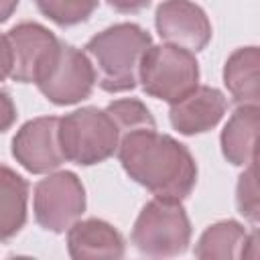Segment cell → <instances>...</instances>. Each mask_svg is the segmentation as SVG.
Segmentation results:
<instances>
[{"mask_svg": "<svg viewBox=\"0 0 260 260\" xmlns=\"http://www.w3.org/2000/svg\"><path fill=\"white\" fill-rule=\"evenodd\" d=\"M32 211L43 230L55 234L69 230L85 211V189L79 177L71 171H59L41 179L35 187Z\"/></svg>", "mask_w": 260, "mask_h": 260, "instance_id": "8992f818", "label": "cell"}, {"mask_svg": "<svg viewBox=\"0 0 260 260\" xmlns=\"http://www.w3.org/2000/svg\"><path fill=\"white\" fill-rule=\"evenodd\" d=\"M138 81L144 93L175 104L199 85V63L187 49L150 45L140 61Z\"/></svg>", "mask_w": 260, "mask_h": 260, "instance_id": "5b68a950", "label": "cell"}, {"mask_svg": "<svg viewBox=\"0 0 260 260\" xmlns=\"http://www.w3.org/2000/svg\"><path fill=\"white\" fill-rule=\"evenodd\" d=\"M258 106H238L221 132V152L228 162L248 167L256 158Z\"/></svg>", "mask_w": 260, "mask_h": 260, "instance_id": "4fadbf2b", "label": "cell"}, {"mask_svg": "<svg viewBox=\"0 0 260 260\" xmlns=\"http://www.w3.org/2000/svg\"><path fill=\"white\" fill-rule=\"evenodd\" d=\"M16 6H18V0H0V22L8 20L16 10Z\"/></svg>", "mask_w": 260, "mask_h": 260, "instance_id": "603a6c76", "label": "cell"}, {"mask_svg": "<svg viewBox=\"0 0 260 260\" xmlns=\"http://www.w3.org/2000/svg\"><path fill=\"white\" fill-rule=\"evenodd\" d=\"M238 209L244 217H248L254 225L258 221V183H256V167L250 162L246 171L240 175L238 189H236Z\"/></svg>", "mask_w": 260, "mask_h": 260, "instance_id": "d6986e66", "label": "cell"}, {"mask_svg": "<svg viewBox=\"0 0 260 260\" xmlns=\"http://www.w3.org/2000/svg\"><path fill=\"white\" fill-rule=\"evenodd\" d=\"M248 248H256V232L248 234L242 223L234 219H225L209 225L201 234L195 246V256L238 260L248 256Z\"/></svg>", "mask_w": 260, "mask_h": 260, "instance_id": "5bb4252c", "label": "cell"}, {"mask_svg": "<svg viewBox=\"0 0 260 260\" xmlns=\"http://www.w3.org/2000/svg\"><path fill=\"white\" fill-rule=\"evenodd\" d=\"M16 120V108L8 91L0 89V132H6Z\"/></svg>", "mask_w": 260, "mask_h": 260, "instance_id": "ffe728a7", "label": "cell"}, {"mask_svg": "<svg viewBox=\"0 0 260 260\" xmlns=\"http://www.w3.org/2000/svg\"><path fill=\"white\" fill-rule=\"evenodd\" d=\"M154 24L169 45L197 53L211 41V22L201 6L191 0H165L158 4Z\"/></svg>", "mask_w": 260, "mask_h": 260, "instance_id": "30bf717a", "label": "cell"}, {"mask_svg": "<svg viewBox=\"0 0 260 260\" xmlns=\"http://www.w3.org/2000/svg\"><path fill=\"white\" fill-rule=\"evenodd\" d=\"M191 223L181 201L154 197L138 213L132 228V244L150 258H171L187 250Z\"/></svg>", "mask_w": 260, "mask_h": 260, "instance_id": "277c9868", "label": "cell"}, {"mask_svg": "<svg viewBox=\"0 0 260 260\" xmlns=\"http://www.w3.org/2000/svg\"><path fill=\"white\" fill-rule=\"evenodd\" d=\"M150 45L152 39L142 26L120 22L91 37L83 53L91 61L95 83L108 93H122L136 87L140 61Z\"/></svg>", "mask_w": 260, "mask_h": 260, "instance_id": "7a4b0ae2", "label": "cell"}, {"mask_svg": "<svg viewBox=\"0 0 260 260\" xmlns=\"http://www.w3.org/2000/svg\"><path fill=\"white\" fill-rule=\"evenodd\" d=\"M106 112L112 116V120L116 122L118 130H120V138L132 130H138V128H154V118L152 114L148 112V108L140 102V100H116L112 102Z\"/></svg>", "mask_w": 260, "mask_h": 260, "instance_id": "ac0fdd59", "label": "cell"}, {"mask_svg": "<svg viewBox=\"0 0 260 260\" xmlns=\"http://www.w3.org/2000/svg\"><path fill=\"white\" fill-rule=\"evenodd\" d=\"M35 83L49 102L57 106H71L89 98L95 85V73L83 51L61 43Z\"/></svg>", "mask_w": 260, "mask_h": 260, "instance_id": "52a82bcc", "label": "cell"}, {"mask_svg": "<svg viewBox=\"0 0 260 260\" xmlns=\"http://www.w3.org/2000/svg\"><path fill=\"white\" fill-rule=\"evenodd\" d=\"M228 110L225 95L209 85H197L179 102L171 104L169 118L177 132L191 136L201 134L219 124Z\"/></svg>", "mask_w": 260, "mask_h": 260, "instance_id": "8fae6325", "label": "cell"}, {"mask_svg": "<svg viewBox=\"0 0 260 260\" xmlns=\"http://www.w3.org/2000/svg\"><path fill=\"white\" fill-rule=\"evenodd\" d=\"M152 0H108V4L112 8H116L118 12H138L142 8H146Z\"/></svg>", "mask_w": 260, "mask_h": 260, "instance_id": "7402d4cb", "label": "cell"}, {"mask_svg": "<svg viewBox=\"0 0 260 260\" xmlns=\"http://www.w3.org/2000/svg\"><path fill=\"white\" fill-rule=\"evenodd\" d=\"M59 142L65 160L89 167L116 154L120 130L106 110L89 106L59 118Z\"/></svg>", "mask_w": 260, "mask_h": 260, "instance_id": "3957f363", "label": "cell"}, {"mask_svg": "<svg viewBox=\"0 0 260 260\" xmlns=\"http://www.w3.org/2000/svg\"><path fill=\"white\" fill-rule=\"evenodd\" d=\"M258 47H242L230 55L223 67V83L238 106H258Z\"/></svg>", "mask_w": 260, "mask_h": 260, "instance_id": "9a60e30c", "label": "cell"}, {"mask_svg": "<svg viewBox=\"0 0 260 260\" xmlns=\"http://www.w3.org/2000/svg\"><path fill=\"white\" fill-rule=\"evenodd\" d=\"M6 39L12 53L10 77L20 83H35L61 45V41L39 22L12 26Z\"/></svg>", "mask_w": 260, "mask_h": 260, "instance_id": "9c48e42d", "label": "cell"}, {"mask_svg": "<svg viewBox=\"0 0 260 260\" xmlns=\"http://www.w3.org/2000/svg\"><path fill=\"white\" fill-rule=\"evenodd\" d=\"M67 250L75 260L81 258H122L124 238L104 219L75 221L67 230Z\"/></svg>", "mask_w": 260, "mask_h": 260, "instance_id": "7c38bea8", "label": "cell"}, {"mask_svg": "<svg viewBox=\"0 0 260 260\" xmlns=\"http://www.w3.org/2000/svg\"><path fill=\"white\" fill-rule=\"evenodd\" d=\"M10 69H12L10 45H8L6 35H0V81H4L6 77H10Z\"/></svg>", "mask_w": 260, "mask_h": 260, "instance_id": "44dd1931", "label": "cell"}, {"mask_svg": "<svg viewBox=\"0 0 260 260\" xmlns=\"http://www.w3.org/2000/svg\"><path fill=\"white\" fill-rule=\"evenodd\" d=\"M12 156L32 175H45L65 162L59 142V118L28 120L12 138Z\"/></svg>", "mask_w": 260, "mask_h": 260, "instance_id": "ba28073f", "label": "cell"}, {"mask_svg": "<svg viewBox=\"0 0 260 260\" xmlns=\"http://www.w3.org/2000/svg\"><path fill=\"white\" fill-rule=\"evenodd\" d=\"M41 14L59 26H73L85 22L98 8L100 0H35Z\"/></svg>", "mask_w": 260, "mask_h": 260, "instance_id": "e0dca14e", "label": "cell"}, {"mask_svg": "<svg viewBox=\"0 0 260 260\" xmlns=\"http://www.w3.org/2000/svg\"><path fill=\"white\" fill-rule=\"evenodd\" d=\"M124 171L154 197L183 201L195 187L197 165L185 144L154 128H138L120 138L116 150Z\"/></svg>", "mask_w": 260, "mask_h": 260, "instance_id": "6da1fadb", "label": "cell"}, {"mask_svg": "<svg viewBox=\"0 0 260 260\" xmlns=\"http://www.w3.org/2000/svg\"><path fill=\"white\" fill-rule=\"evenodd\" d=\"M28 183L12 169L0 165V242L12 240L26 221Z\"/></svg>", "mask_w": 260, "mask_h": 260, "instance_id": "2e32d148", "label": "cell"}]
</instances>
